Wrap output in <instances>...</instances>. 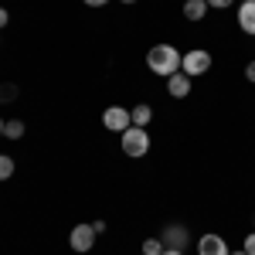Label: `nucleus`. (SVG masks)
Instances as JSON below:
<instances>
[{
	"mask_svg": "<svg viewBox=\"0 0 255 255\" xmlns=\"http://www.w3.org/2000/svg\"><path fill=\"white\" fill-rule=\"evenodd\" d=\"M180 61H184V55L177 51L174 44H153L146 51V68L153 75H163V79H170V75L180 72Z\"/></svg>",
	"mask_w": 255,
	"mask_h": 255,
	"instance_id": "1",
	"label": "nucleus"
},
{
	"mask_svg": "<svg viewBox=\"0 0 255 255\" xmlns=\"http://www.w3.org/2000/svg\"><path fill=\"white\" fill-rule=\"evenodd\" d=\"M119 146H123V153L126 157H133V160H139V157H146L150 153V133L143 129V126H129L126 133H119Z\"/></svg>",
	"mask_w": 255,
	"mask_h": 255,
	"instance_id": "2",
	"label": "nucleus"
},
{
	"mask_svg": "<svg viewBox=\"0 0 255 255\" xmlns=\"http://www.w3.org/2000/svg\"><path fill=\"white\" fill-rule=\"evenodd\" d=\"M180 72L184 75H208L211 72V55L204 51V48H191L187 55H184V61H180Z\"/></svg>",
	"mask_w": 255,
	"mask_h": 255,
	"instance_id": "3",
	"label": "nucleus"
},
{
	"mask_svg": "<svg viewBox=\"0 0 255 255\" xmlns=\"http://www.w3.org/2000/svg\"><path fill=\"white\" fill-rule=\"evenodd\" d=\"M102 126H106L109 133H126V129L133 126V116H129V109H123V106H109V109L102 113Z\"/></svg>",
	"mask_w": 255,
	"mask_h": 255,
	"instance_id": "4",
	"label": "nucleus"
},
{
	"mask_svg": "<svg viewBox=\"0 0 255 255\" xmlns=\"http://www.w3.org/2000/svg\"><path fill=\"white\" fill-rule=\"evenodd\" d=\"M96 228L92 225H75L72 228V235H68V245H72V252H92V245H96Z\"/></svg>",
	"mask_w": 255,
	"mask_h": 255,
	"instance_id": "5",
	"label": "nucleus"
},
{
	"mask_svg": "<svg viewBox=\"0 0 255 255\" xmlns=\"http://www.w3.org/2000/svg\"><path fill=\"white\" fill-rule=\"evenodd\" d=\"M197 255H232L228 242L221 235H201L197 238Z\"/></svg>",
	"mask_w": 255,
	"mask_h": 255,
	"instance_id": "6",
	"label": "nucleus"
},
{
	"mask_svg": "<svg viewBox=\"0 0 255 255\" xmlns=\"http://www.w3.org/2000/svg\"><path fill=\"white\" fill-rule=\"evenodd\" d=\"M160 242H163L167 249H180V252H184V245H187V228H184V225H167V228L160 232Z\"/></svg>",
	"mask_w": 255,
	"mask_h": 255,
	"instance_id": "7",
	"label": "nucleus"
},
{
	"mask_svg": "<svg viewBox=\"0 0 255 255\" xmlns=\"http://www.w3.org/2000/svg\"><path fill=\"white\" fill-rule=\"evenodd\" d=\"M238 27L255 38V0H242L238 3Z\"/></svg>",
	"mask_w": 255,
	"mask_h": 255,
	"instance_id": "8",
	"label": "nucleus"
},
{
	"mask_svg": "<svg viewBox=\"0 0 255 255\" xmlns=\"http://www.w3.org/2000/svg\"><path fill=\"white\" fill-rule=\"evenodd\" d=\"M191 75H184V72H177V75H170V79H167V92H170V96L174 99H187L191 96Z\"/></svg>",
	"mask_w": 255,
	"mask_h": 255,
	"instance_id": "9",
	"label": "nucleus"
},
{
	"mask_svg": "<svg viewBox=\"0 0 255 255\" xmlns=\"http://www.w3.org/2000/svg\"><path fill=\"white\" fill-rule=\"evenodd\" d=\"M211 7H208V0H184V17L187 20H204Z\"/></svg>",
	"mask_w": 255,
	"mask_h": 255,
	"instance_id": "10",
	"label": "nucleus"
},
{
	"mask_svg": "<svg viewBox=\"0 0 255 255\" xmlns=\"http://www.w3.org/2000/svg\"><path fill=\"white\" fill-rule=\"evenodd\" d=\"M129 116H133V126H143V129H146V126H150V119H153V109H150L146 102H139V106L129 109Z\"/></svg>",
	"mask_w": 255,
	"mask_h": 255,
	"instance_id": "11",
	"label": "nucleus"
},
{
	"mask_svg": "<svg viewBox=\"0 0 255 255\" xmlns=\"http://www.w3.org/2000/svg\"><path fill=\"white\" fill-rule=\"evenodd\" d=\"M24 129H27V126H24L20 119H7V123H3V136H7V139H20V136H24Z\"/></svg>",
	"mask_w": 255,
	"mask_h": 255,
	"instance_id": "12",
	"label": "nucleus"
},
{
	"mask_svg": "<svg viewBox=\"0 0 255 255\" xmlns=\"http://www.w3.org/2000/svg\"><path fill=\"white\" fill-rule=\"evenodd\" d=\"M14 170H17L14 157H10V153H0V180H10V177H14Z\"/></svg>",
	"mask_w": 255,
	"mask_h": 255,
	"instance_id": "13",
	"label": "nucleus"
},
{
	"mask_svg": "<svg viewBox=\"0 0 255 255\" xmlns=\"http://www.w3.org/2000/svg\"><path fill=\"white\" fill-rule=\"evenodd\" d=\"M163 242L160 238H143V255H163Z\"/></svg>",
	"mask_w": 255,
	"mask_h": 255,
	"instance_id": "14",
	"label": "nucleus"
},
{
	"mask_svg": "<svg viewBox=\"0 0 255 255\" xmlns=\"http://www.w3.org/2000/svg\"><path fill=\"white\" fill-rule=\"evenodd\" d=\"M235 0H208V7H215V10H228Z\"/></svg>",
	"mask_w": 255,
	"mask_h": 255,
	"instance_id": "15",
	"label": "nucleus"
},
{
	"mask_svg": "<svg viewBox=\"0 0 255 255\" xmlns=\"http://www.w3.org/2000/svg\"><path fill=\"white\" fill-rule=\"evenodd\" d=\"M14 96H17L14 85H0V99H14Z\"/></svg>",
	"mask_w": 255,
	"mask_h": 255,
	"instance_id": "16",
	"label": "nucleus"
},
{
	"mask_svg": "<svg viewBox=\"0 0 255 255\" xmlns=\"http://www.w3.org/2000/svg\"><path fill=\"white\" fill-rule=\"evenodd\" d=\"M242 249H245L249 255H255V232H252V235H245V245H242Z\"/></svg>",
	"mask_w": 255,
	"mask_h": 255,
	"instance_id": "17",
	"label": "nucleus"
},
{
	"mask_svg": "<svg viewBox=\"0 0 255 255\" xmlns=\"http://www.w3.org/2000/svg\"><path fill=\"white\" fill-rule=\"evenodd\" d=\"M245 79L255 85V61H249V65H245Z\"/></svg>",
	"mask_w": 255,
	"mask_h": 255,
	"instance_id": "18",
	"label": "nucleus"
},
{
	"mask_svg": "<svg viewBox=\"0 0 255 255\" xmlns=\"http://www.w3.org/2000/svg\"><path fill=\"white\" fill-rule=\"evenodd\" d=\"M7 24H10V14H7V10H3V7H0V31H3V27H7Z\"/></svg>",
	"mask_w": 255,
	"mask_h": 255,
	"instance_id": "19",
	"label": "nucleus"
},
{
	"mask_svg": "<svg viewBox=\"0 0 255 255\" xmlns=\"http://www.w3.org/2000/svg\"><path fill=\"white\" fill-rule=\"evenodd\" d=\"M82 3H85V7H106L109 0H82Z\"/></svg>",
	"mask_w": 255,
	"mask_h": 255,
	"instance_id": "20",
	"label": "nucleus"
},
{
	"mask_svg": "<svg viewBox=\"0 0 255 255\" xmlns=\"http://www.w3.org/2000/svg\"><path fill=\"white\" fill-rule=\"evenodd\" d=\"M163 255H184L180 249H163Z\"/></svg>",
	"mask_w": 255,
	"mask_h": 255,
	"instance_id": "21",
	"label": "nucleus"
},
{
	"mask_svg": "<svg viewBox=\"0 0 255 255\" xmlns=\"http://www.w3.org/2000/svg\"><path fill=\"white\" fill-rule=\"evenodd\" d=\"M232 255H249V252H245V249H242V252H232Z\"/></svg>",
	"mask_w": 255,
	"mask_h": 255,
	"instance_id": "22",
	"label": "nucleus"
},
{
	"mask_svg": "<svg viewBox=\"0 0 255 255\" xmlns=\"http://www.w3.org/2000/svg\"><path fill=\"white\" fill-rule=\"evenodd\" d=\"M119 3H136V0H119Z\"/></svg>",
	"mask_w": 255,
	"mask_h": 255,
	"instance_id": "23",
	"label": "nucleus"
},
{
	"mask_svg": "<svg viewBox=\"0 0 255 255\" xmlns=\"http://www.w3.org/2000/svg\"><path fill=\"white\" fill-rule=\"evenodd\" d=\"M0 136H3V119H0Z\"/></svg>",
	"mask_w": 255,
	"mask_h": 255,
	"instance_id": "24",
	"label": "nucleus"
}]
</instances>
